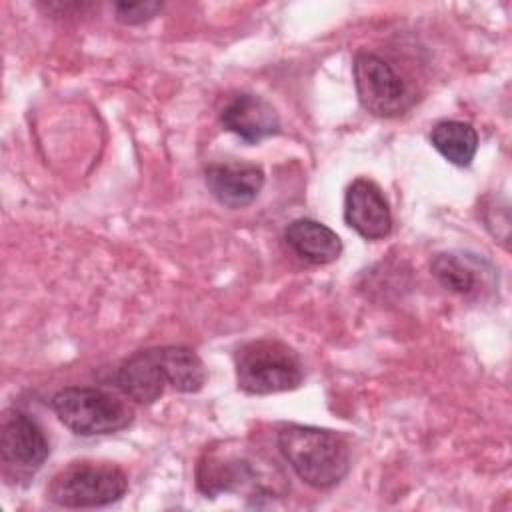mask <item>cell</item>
<instances>
[{"instance_id":"8992f818","label":"cell","mask_w":512,"mask_h":512,"mask_svg":"<svg viewBox=\"0 0 512 512\" xmlns=\"http://www.w3.org/2000/svg\"><path fill=\"white\" fill-rule=\"evenodd\" d=\"M352 72L358 100L366 112L380 118H394L412 106V90L384 58L372 52H360L354 58Z\"/></svg>"},{"instance_id":"4fadbf2b","label":"cell","mask_w":512,"mask_h":512,"mask_svg":"<svg viewBox=\"0 0 512 512\" xmlns=\"http://www.w3.org/2000/svg\"><path fill=\"white\" fill-rule=\"evenodd\" d=\"M168 386L176 392L194 394L206 384V368L200 356L188 346H158Z\"/></svg>"},{"instance_id":"7a4b0ae2","label":"cell","mask_w":512,"mask_h":512,"mask_svg":"<svg viewBox=\"0 0 512 512\" xmlns=\"http://www.w3.org/2000/svg\"><path fill=\"white\" fill-rule=\"evenodd\" d=\"M236 382L246 394L264 396L294 390L304 380L300 356L284 342L260 338L236 352Z\"/></svg>"},{"instance_id":"5b68a950","label":"cell","mask_w":512,"mask_h":512,"mask_svg":"<svg viewBox=\"0 0 512 512\" xmlns=\"http://www.w3.org/2000/svg\"><path fill=\"white\" fill-rule=\"evenodd\" d=\"M264 480V470L246 452L210 448L198 462L196 486L206 498L220 494L248 492L250 498H272L276 496L274 486Z\"/></svg>"},{"instance_id":"3957f363","label":"cell","mask_w":512,"mask_h":512,"mask_svg":"<svg viewBox=\"0 0 512 512\" xmlns=\"http://www.w3.org/2000/svg\"><path fill=\"white\" fill-rule=\"evenodd\" d=\"M50 406L58 420L78 436H104L132 424L134 412L120 398L90 386H66L58 390Z\"/></svg>"},{"instance_id":"5bb4252c","label":"cell","mask_w":512,"mask_h":512,"mask_svg":"<svg viewBox=\"0 0 512 512\" xmlns=\"http://www.w3.org/2000/svg\"><path fill=\"white\" fill-rule=\"evenodd\" d=\"M432 146L454 166H470L478 150V134L468 122L442 120L430 132Z\"/></svg>"},{"instance_id":"52a82bcc","label":"cell","mask_w":512,"mask_h":512,"mask_svg":"<svg viewBox=\"0 0 512 512\" xmlns=\"http://www.w3.org/2000/svg\"><path fill=\"white\" fill-rule=\"evenodd\" d=\"M48 454L50 444L40 424L22 410H8L0 430L2 462L20 472H36Z\"/></svg>"},{"instance_id":"6da1fadb","label":"cell","mask_w":512,"mask_h":512,"mask_svg":"<svg viewBox=\"0 0 512 512\" xmlns=\"http://www.w3.org/2000/svg\"><path fill=\"white\" fill-rule=\"evenodd\" d=\"M278 450L294 474L318 490L340 484L350 470V448L332 430L288 424L278 432Z\"/></svg>"},{"instance_id":"30bf717a","label":"cell","mask_w":512,"mask_h":512,"mask_svg":"<svg viewBox=\"0 0 512 512\" xmlns=\"http://www.w3.org/2000/svg\"><path fill=\"white\" fill-rule=\"evenodd\" d=\"M204 180L222 206L244 208L258 198L264 170L252 162H216L204 168Z\"/></svg>"},{"instance_id":"9a60e30c","label":"cell","mask_w":512,"mask_h":512,"mask_svg":"<svg viewBox=\"0 0 512 512\" xmlns=\"http://www.w3.org/2000/svg\"><path fill=\"white\" fill-rule=\"evenodd\" d=\"M430 272L446 290L460 296L476 292L478 282H482L478 274V260L468 254L440 252L430 260Z\"/></svg>"},{"instance_id":"2e32d148","label":"cell","mask_w":512,"mask_h":512,"mask_svg":"<svg viewBox=\"0 0 512 512\" xmlns=\"http://www.w3.org/2000/svg\"><path fill=\"white\" fill-rule=\"evenodd\" d=\"M160 10H162V2H156V0H146V2H116V4H114L116 20L122 22V24H130V26L152 20Z\"/></svg>"},{"instance_id":"8fae6325","label":"cell","mask_w":512,"mask_h":512,"mask_svg":"<svg viewBox=\"0 0 512 512\" xmlns=\"http://www.w3.org/2000/svg\"><path fill=\"white\" fill-rule=\"evenodd\" d=\"M116 384L134 402L154 404L168 386L160 350L146 348L128 356L116 372Z\"/></svg>"},{"instance_id":"ba28073f","label":"cell","mask_w":512,"mask_h":512,"mask_svg":"<svg viewBox=\"0 0 512 512\" xmlns=\"http://www.w3.org/2000/svg\"><path fill=\"white\" fill-rule=\"evenodd\" d=\"M344 222L366 240H380L392 232L390 204L380 186L356 178L344 196Z\"/></svg>"},{"instance_id":"7c38bea8","label":"cell","mask_w":512,"mask_h":512,"mask_svg":"<svg viewBox=\"0 0 512 512\" xmlns=\"http://www.w3.org/2000/svg\"><path fill=\"white\" fill-rule=\"evenodd\" d=\"M284 240L298 258L316 266L330 264L342 254L338 234L312 218L292 220L284 230Z\"/></svg>"},{"instance_id":"9c48e42d","label":"cell","mask_w":512,"mask_h":512,"mask_svg":"<svg viewBox=\"0 0 512 512\" xmlns=\"http://www.w3.org/2000/svg\"><path fill=\"white\" fill-rule=\"evenodd\" d=\"M220 122L246 144H258L280 132V118L274 106L252 92L232 96L220 110Z\"/></svg>"},{"instance_id":"277c9868","label":"cell","mask_w":512,"mask_h":512,"mask_svg":"<svg viewBox=\"0 0 512 512\" xmlns=\"http://www.w3.org/2000/svg\"><path fill=\"white\" fill-rule=\"evenodd\" d=\"M128 490L126 474L106 462H70L50 480L46 498L64 508H100Z\"/></svg>"}]
</instances>
